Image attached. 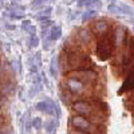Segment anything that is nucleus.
<instances>
[{"mask_svg":"<svg viewBox=\"0 0 134 134\" xmlns=\"http://www.w3.org/2000/svg\"><path fill=\"white\" fill-rule=\"evenodd\" d=\"M119 7V11H121V15H134V9L130 7V5H127V4H119L118 5Z\"/></svg>","mask_w":134,"mask_h":134,"instance_id":"nucleus-15","label":"nucleus"},{"mask_svg":"<svg viewBox=\"0 0 134 134\" xmlns=\"http://www.w3.org/2000/svg\"><path fill=\"white\" fill-rule=\"evenodd\" d=\"M38 44H39V39L36 36V34L34 32L30 36V47H38Z\"/></svg>","mask_w":134,"mask_h":134,"instance_id":"nucleus-18","label":"nucleus"},{"mask_svg":"<svg viewBox=\"0 0 134 134\" xmlns=\"http://www.w3.org/2000/svg\"><path fill=\"white\" fill-rule=\"evenodd\" d=\"M133 34H134V28H133Z\"/></svg>","mask_w":134,"mask_h":134,"instance_id":"nucleus-27","label":"nucleus"},{"mask_svg":"<svg viewBox=\"0 0 134 134\" xmlns=\"http://www.w3.org/2000/svg\"><path fill=\"white\" fill-rule=\"evenodd\" d=\"M62 36V28L59 26H54L51 30H50V34H48V39L51 42H55V40H58L60 39Z\"/></svg>","mask_w":134,"mask_h":134,"instance_id":"nucleus-11","label":"nucleus"},{"mask_svg":"<svg viewBox=\"0 0 134 134\" xmlns=\"http://www.w3.org/2000/svg\"><path fill=\"white\" fill-rule=\"evenodd\" d=\"M66 75L78 78V79H81L82 82H85L86 85H90V86H95L99 81V72L95 69H93V67L82 69V70H72V71H69Z\"/></svg>","mask_w":134,"mask_h":134,"instance_id":"nucleus-4","label":"nucleus"},{"mask_svg":"<svg viewBox=\"0 0 134 134\" xmlns=\"http://www.w3.org/2000/svg\"><path fill=\"white\" fill-rule=\"evenodd\" d=\"M42 124H43V121H42V118H39V117H36V118L32 119V126L35 127L36 130H39V129L42 127Z\"/></svg>","mask_w":134,"mask_h":134,"instance_id":"nucleus-19","label":"nucleus"},{"mask_svg":"<svg viewBox=\"0 0 134 134\" xmlns=\"http://www.w3.org/2000/svg\"><path fill=\"white\" fill-rule=\"evenodd\" d=\"M35 109L38 111H42V113H46V114H55V113H57L59 115V107L57 106V103L52 102V100H50V99L38 102Z\"/></svg>","mask_w":134,"mask_h":134,"instance_id":"nucleus-9","label":"nucleus"},{"mask_svg":"<svg viewBox=\"0 0 134 134\" xmlns=\"http://www.w3.org/2000/svg\"><path fill=\"white\" fill-rule=\"evenodd\" d=\"M69 134H90V133H85V131H81V130H75V129H71L69 131Z\"/></svg>","mask_w":134,"mask_h":134,"instance_id":"nucleus-23","label":"nucleus"},{"mask_svg":"<svg viewBox=\"0 0 134 134\" xmlns=\"http://www.w3.org/2000/svg\"><path fill=\"white\" fill-rule=\"evenodd\" d=\"M95 16H97V11L87 8V11H85V12L82 14V21L86 23V21H88V20H93Z\"/></svg>","mask_w":134,"mask_h":134,"instance_id":"nucleus-13","label":"nucleus"},{"mask_svg":"<svg viewBox=\"0 0 134 134\" xmlns=\"http://www.w3.org/2000/svg\"><path fill=\"white\" fill-rule=\"evenodd\" d=\"M115 2H117V0H109V3H110V4H114Z\"/></svg>","mask_w":134,"mask_h":134,"instance_id":"nucleus-25","label":"nucleus"},{"mask_svg":"<svg viewBox=\"0 0 134 134\" xmlns=\"http://www.w3.org/2000/svg\"><path fill=\"white\" fill-rule=\"evenodd\" d=\"M0 114H3V109L2 107H0Z\"/></svg>","mask_w":134,"mask_h":134,"instance_id":"nucleus-26","label":"nucleus"},{"mask_svg":"<svg viewBox=\"0 0 134 134\" xmlns=\"http://www.w3.org/2000/svg\"><path fill=\"white\" fill-rule=\"evenodd\" d=\"M95 54H97V58L99 60H109L113 55L115 54L114 50V44L113 40H111V35L110 32L106 34L103 36H99L95 40Z\"/></svg>","mask_w":134,"mask_h":134,"instance_id":"nucleus-3","label":"nucleus"},{"mask_svg":"<svg viewBox=\"0 0 134 134\" xmlns=\"http://www.w3.org/2000/svg\"><path fill=\"white\" fill-rule=\"evenodd\" d=\"M60 99H62V102L64 105H69V106L72 103V100H75V98L67 90H64V88H62V90H60Z\"/></svg>","mask_w":134,"mask_h":134,"instance_id":"nucleus-12","label":"nucleus"},{"mask_svg":"<svg viewBox=\"0 0 134 134\" xmlns=\"http://www.w3.org/2000/svg\"><path fill=\"white\" fill-rule=\"evenodd\" d=\"M111 27L113 26L110 24V21L107 19H95L90 26V30L95 38H99V36H103L106 34H109Z\"/></svg>","mask_w":134,"mask_h":134,"instance_id":"nucleus-8","label":"nucleus"},{"mask_svg":"<svg viewBox=\"0 0 134 134\" xmlns=\"http://www.w3.org/2000/svg\"><path fill=\"white\" fill-rule=\"evenodd\" d=\"M70 126L71 129L81 130L90 134H105V127H100L102 125H95L87 117L81 114H72L70 117Z\"/></svg>","mask_w":134,"mask_h":134,"instance_id":"nucleus-2","label":"nucleus"},{"mask_svg":"<svg viewBox=\"0 0 134 134\" xmlns=\"http://www.w3.org/2000/svg\"><path fill=\"white\" fill-rule=\"evenodd\" d=\"M107 11L110 14H113V15H121V11H119V7L114 3V4H109V8Z\"/></svg>","mask_w":134,"mask_h":134,"instance_id":"nucleus-17","label":"nucleus"},{"mask_svg":"<svg viewBox=\"0 0 134 134\" xmlns=\"http://www.w3.org/2000/svg\"><path fill=\"white\" fill-rule=\"evenodd\" d=\"M50 74L52 78H57L59 74V59L58 57H54L50 62Z\"/></svg>","mask_w":134,"mask_h":134,"instance_id":"nucleus-10","label":"nucleus"},{"mask_svg":"<svg viewBox=\"0 0 134 134\" xmlns=\"http://www.w3.org/2000/svg\"><path fill=\"white\" fill-rule=\"evenodd\" d=\"M15 79L14 76L8 74V72H3L0 75V94L8 98V95H11L15 91Z\"/></svg>","mask_w":134,"mask_h":134,"instance_id":"nucleus-7","label":"nucleus"},{"mask_svg":"<svg viewBox=\"0 0 134 134\" xmlns=\"http://www.w3.org/2000/svg\"><path fill=\"white\" fill-rule=\"evenodd\" d=\"M7 100H8V99H7V97H4V95L0 94V107H2V109H3V107H4V105L7 103Z\"/></svg>","mask_w":134,"mask_h":134,"instance_id":"nucleus-22","label":"nucleus"},{"mask_svg":"<svg viewBox=\"0 0 134 134\" xmlns=\"http://www.w3.org/2000/svg\"><path fill=\"white\" fill-rule=\"evenodd\" d=\"M94 3V0H79L78 2V7H87L90 8V5Z\"/></svg>","mask_w":134,"mask_h":134,"instance_id":"nucleus-20","label":"nucleus"},{"mask_svg":"<svg viewBox=\"0 0 134 134\" xmlns=\"http://www.w3.org/2000/svg\"><path fill=\"white\" fill-rule=\"evenodd\" d=\"M5 122H7L5 115H4V114H0V124H5Z\"/></svg>","mask_w":134,"mask_h":134,"instance_id":"nucleus-24","label":"nucleus"},{"mask_svg":"<svg viewBox=\"0 0 134 134\" xmlns=\"http://www.w3.org/2000/svg\"><path fill=\"white\" fill-rule=\"evenodd\" d=\"M48 0H34V2L31 3V5L32 7H40V5H43L44 3H47Z\"/></svg>","mask_w":134,"mask_h":134,"instance_id":"nucleus-21","label":"nucleus"},{"mask_svg":"<svg viewBox=\"0 0 134 134\" xmlns=\"http://www.w3.org/2000/svg\"><path fill=\"white\" fill-rule=\"evenodd\" d=\"M93 87L90 85H86L81 79L70 75H64V79L62 82V88L69 91L75 99L78 98H86V97H91L93 94Z\"/></svg>","mask_w":134,"mask_h":134,"instance_id":"nucleus-1","label":"nucleus"},{"mask_svg":"<svg viewBox=\"0 0 134 134\" xmlns=\"http://www.w3.org/2000/svg\"><path fill=\"white\" fill-rule=\"evenodd\" d=\"M110 35H111V40H113V44H114L115 54H117L118 51L122 50V47H124L126 39L129 38V32H127V30H126L125 26L115 24V26L111 27Z\"/></svg>","mask_w":134,"mask_h":134,"instance_id":"nucleus-5","label":"nucleus"},{"mask_svg":"<svg viewBox=\"0 0 134 134\" xmlns=\"http://www.w3.org/2000/svg\"><path fill=\"white\" fill-rule=\"evenodd\" d=\"M9 11L12 12V15H14V14H16V15H15V18H21V16H23V14H24V8H21V7H19V5H14V7H11V8H9Z\"/></svg>","mask_w":134,"mask_h":134,"instance_id":"nucleus-16","label":"nucleus"},{"mask_svg":"<svg viewBox=\"0 0 134 134\" xmlns=\"http://www.w3.org/2000/svg\"><path fill=\"white\" fill-rule=\"evenodd\" d=\"M74 38L85 50H88V48H91V47L95 46L97 38L94 36V34L91 32V30L87 28V27H81L79 30L76 31V35H74Z\"/></svg>","mask_w":134,"mask_h":134,"instance_id":"nucleus-6","label":"nucleus"},{"mask_svg":"<svg viewBox=\"0 0 134 134\" xmlns=\"http://www.w3.org/2000/svg\"><path fill=\"white\" fill-rule=\"evenodd\" d=\"M57 127H58V121L57 119H50V121L46 122V125H44V129H46V131L48 134H52L57 130Z\"/></svg>","mask_w":134,"mask_h":134,"instance_id":"nucleus-14","label":"nucleus"}]
</instances>
